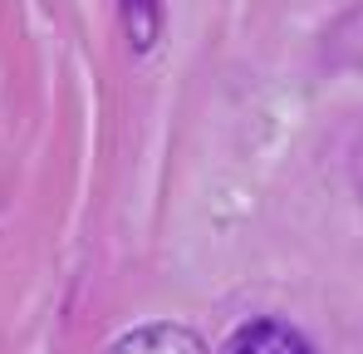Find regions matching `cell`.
Segmentation results:
<instances>
[{
  "mask_svg": "<svg viewBox=\"0 0 363 354\" xmlns=\"http://www.w3.org/2000/svg\"><path fill=\"white\" fill-rule=\"evenodd\" d=\"M118 15L128 30V45L138 55H147L162 40V0H118Z\"/></svg>",
  "mask_w": 363,
  "mask_h": 354,
  "instance_id": "3",
  "label": "cell"
},
{
  "mask_svg": "<svg viewBox=\"0 0 363 354\" xmlns=\"http://www.w3.org/2000/svg\"><path fill=\"white\" fill-rule=\"evenodd\" d=\"M329 55L339 59V64L363 69V5H359V10H349V15L339 20V30L329 35Z\"/></svg>",
  "mask_w": 363,
  "mask_h": 354,
  "instance_id": "4",
  "label": "cell"
},
{
  "mask_svg": "<svg viewBox=\"0 0 363 354\" xmlns=\"http://www.w3.org/2000/svg\"><path fill=\"white\" fill-rule=\"evenodd\" d=\"M226 354H319V350L285 320H250L231 335Z\"/></svg>",
  "mask_w": 363,
  "mask_h": 354,
  "instance_id": "2",
  "label": "cell"
},
{
  "mask_svg": "<svg viewBox=\"0 0 363 354\" xmlns=\"http://www.w3.org/2000/svg\"><path fill=\"white\" fill-rule=\"evenodd\" d=\"M354 182H359V197H363V133H359V148H354Z\"/></svg>",
  "mask_w": 363,
  "mask_h": 354,
  "instance_id": "5",
  "label": "cell"
},
{
  "mask_svg": "<svg viewBox=\"0 0 363 354\" xmlns=\"http://www.w3.org/2000/svg\"><path fill=\"white\" fill-rule=\"evenodd\" d=\"M108 354H206L201 335H191L186 325H172V320H157V325H138L118 335Z\"/></svg>",
  "mask_w": 363,
  "mask_h": 354,
  "instance_id": "1",
  "label": "cell"
}]
</instances>
